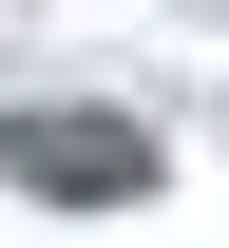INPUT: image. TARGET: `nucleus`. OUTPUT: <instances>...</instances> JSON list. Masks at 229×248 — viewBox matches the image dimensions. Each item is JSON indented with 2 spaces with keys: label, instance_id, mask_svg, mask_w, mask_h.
<instances>
[{
  "label": "nucleus",
  "instance_id": "nucleus-1",
  "mask_svg": "<svg viewBox=\"0 0 229 248\" xmlns=\"http://www.w3.org/2000/svg\"><path fill=\"white\" fill-rule=\"evenodd\" d=\"M0 172L58 191V210H96V191L134 210V191H153V134H134V115H0Z\"/></svg>",
  "mask_w": 229,
  "mask_h": 248
}]
</instances>
